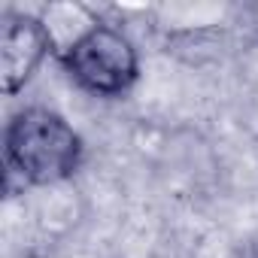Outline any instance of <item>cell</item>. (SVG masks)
Segmentation results:
<instances>
[{
    "label": "cell",
    "instance_id": "1",
    "mask_svg": "<svg viewBox=\"0 0 258 258\" xmlns=\"http://www.w3.org/2000/svg\"><path fill=\"white\" fill-rule=\"evenodd\" d=\"M7 182L19 188H58L85 164V140L58 109L19 106L4 127Z\"/></svg>",
    "mask_w": 258,
    "mask_h": 258
},
{
    "label": "cell",
    "instance_id": "2",
    "mask_svg": "<svg viewBox=\"0 0 258 258\" xmlns=\"http://www.w3.org/2000/svg\"><path fill=\"white\" fill-rule=\"evenodd\" d=\"M58 67L85 94L100 100H118L140 82V49L124 28L112 22H94L73 43L58 52Z\"/></svg>",
    "mask_w": 258,
    "mask_h": 258
},
{
    "label": "cell",
    "instance_id": "3",
    "mask_svg": "<svg viewBox=\"0 0 258 258\" xmlns=\"http://www.w3.org/2000/svg\"><path fill=\"white\" fill-rule=\"evenodd\" d=\"M49 58H58V43L43 13L7 10L0 31V79L4 94L19 97Z\"/></svg>",
    "mask_w": 258,
    "mask_h": 258
}]
</instances>
